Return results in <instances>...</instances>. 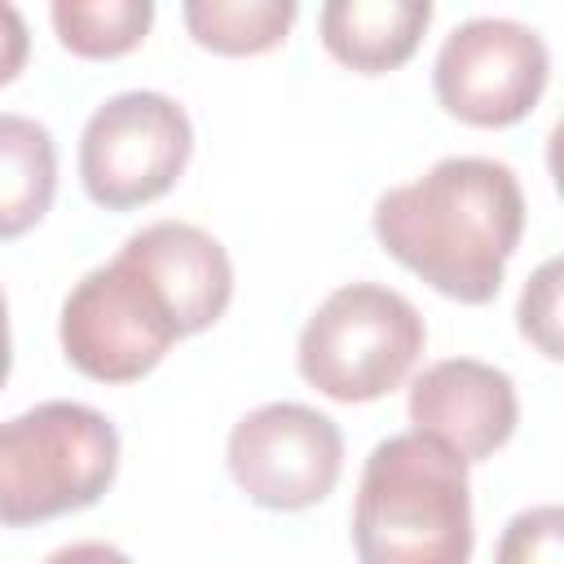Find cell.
I'll return each mask as SVG.
<instances>
[{"label": "cell", "mask_w": 564, "mask_h": 564, "mask_svg": "<svg viewBox=\"0 0 564 564\" xmlns=\"http://www.w3.org/2000/svg\"><path fill=\"white\" fill-rule=\"evenodd\" d=\"M379 247L458 304H489L524 234V194L507 163L454 154L379 194Z\"/></svg>", "instance_id": "1"}, {"label": "cell", "mask_w": 564, "mask_h": 564, "mask_svg": "<svg viewBox=\"0 0 564 564\" xmlns=\"http://www.w3.org/2000/svg\"><path fill=\"white\" fill-rule=\"evenodd\" d=\"M467 463L423 432L379 441L352 502L361 564H467L471 560Z\"/></svg>", "instance_id": "2"}, {"label": "cell", "mask_w": 564, "mask_h": 564, "mask_svg": "<svg viewBox=\"0 0 564 564\" xmlns=\"http://www.w3.org/2000/svg\"><path fill=\"white\" fill-rule=\"evenodd\" d=\"M119 471L115 423L84 401H40L0 423V524L26 529L93 507Z\"/></svg>", "instance_id": "3"}, {"label": "cell", "mask_w": 564, "mask_h": 564, "mask_svg": "<svg viewBox=\"0 0 564 564\" xmlns=\"http://www.w3.org/2000/svg\"><path fill=\"white\" fill-rule=\"evenodd\" d=\"M427 326L419 308L379 282H348L330 291L300 330V375L330 401H379L419 361Z\"/></svg>", "instance_id": "4"}, {"label": "cell", "mask_w": 564, "mask_h": 564, "mask_svg": "<svg viewBox=\"0 0 564 564\" xmlns=\"http://www.w3.org/2000/svg\"><path fill=\"white\" fill-rule=\"evenodd\" d=\"M194 128L181 101L154 88L115 93L101 101L79 137V176L97 207L132 212L163 198L185 172Z\"/></svg>", "instance_id": "5"}, {"label": "cell", "mask_w": 564, "mask_h": 564, "mask_svg": "<svg viewBox=\"0 0 564 564\" xmlns=\"http://www.w3.org/2000/svg\"><path fill=\"white\" fill-rule=\"evenodd\" d=\"M57 335L66 361L97 383H132L150 375L181 339L163 295L128 256L97 264L70 286Z\"/></svg>", "instance_id": "6"}, {"label": "cell", "mask_w": 564, "mask_h": 564, "mask_svg": "<svg viewBox=\"0 0 564 564\" xmlns=\"http://www.w3.org/2000/svg\"><path fill=\"white\" fill-rule=\"evenodd\" d=\"M551 75L546 40L511 18H471L454 26L436 53V101L471 128L520 123Z\"/></svg>", "instance_id": "7"}, {"label": "cell", "mask_w": 564, "mask_h": 564, "mask_svg": "<svg viewBox=\"0 0 564 564\" xmlns=\"http://www.w3.org/2000/svg\"><path fill=\"white\" fill-rule=\"evenodd\" d=\"M225 463L256 507L304 511L335 489L344 471V432L313 405L269 401L234 423Z\"/></svg>", "instance_id": "8"}, {"label": "cell", "mask_w": 564, "mask_h": 564, "mask_svg": "<svg viewBox=\"0 0 564 564\" xmlns=\"http://www.w3.org/2000/svg\"><path fill=\"white\" fill-rule=\"evenodd\" d=\"M520 401L507 370L476 357L432 361L410 383V423L414 432L441 441L463 463H480L502 449L516 432Z\"/></svg>", "instance_id": "9"}, {"label": "cell", "mask_w": 564, "mask_h": 564, "mask_svg": "<svg viewBox=\"0 0 564 564\" xmlns=\"http://www.w3.org/2000/svg\"><path fill=\"white\" fill-rule=\"evenodd\" d=\"M119 256H128L163 295L181 339L216 326L234 300V264L225 247L189 220H154L137 229Z\"/></svg>", "instance_id": "10"}, {"label": "cell", "mask_w": 564, "mask_h": 564, "mask_svg": "<svg viewBox=\"0 0 564 564\" xmlns=\"http://www.w3.org/2000/svg\"><path fill=\"white\" fill-rule=\"evenodd\" d=\"M427 22V0H330L317 13L326 53L361 75H383L410 62Z\"/></svg>", "instance_id": "11"}, {"label": "cell", "mask_w": 564, "mask_h": 564, "mask_svg": "<svg viewBox=\"0 0 564 564\" xmlns=\"http://www.w3.org/2000/svg\"><path fill=\"white\" fill-rule=\"evenodd\" d=\"M57 194L53 132L26 115H0V242L44 220Z\"/></svg>", "instance_id": "12"}, {"label": "cell", "mask_w": 564, "mask_h": 564, "mask_svg": "<svg viewBox=\"0 0 564 564\" xmlns=\"http://www.w3.org/2000/svg\"><path fill=\"white\" fill-rule=\"evenodd\" d=\"M295 13H300L295 0H189L181 9L189 35L225 57H251L278 48Z\"/></svg>", "instance_id": "13"}, {"label": "cell", "mask_w": 564, "mask_h": 564, "mask_svg": "<svg viewBox=\"0 0 564 564\" xmlns=\"http://www.w3.org/2000/svg\"><path fill=\"white\" fill-rule=\"evenodd\" d=\"M48 18L62 48H70L75 57L106 62V57L132 53L145 40L154 22V4L150 0H57Z\"/></svg>", "instance_id": "14"}, {"label": "cell", "mask_w": 564, "mask_h": 564, "mask_svg": "<svg viewBox=\"0 0 564 564\" xmlns=\"http://www.w3.org/2000/svg\"><path fill=\"white\" fill-rule=\"evenodd\" d=\"M494 564H564V511L555 502L516 511L498 538Z\"/></svg>", "instance_id": "15"}, {"label": "cell", "mask_w": 564, "mask_h": 564, "mask_svg": "<svg viewBox=\"0 0 564 564\" xmlns=\"http://www.w3.org/2000/svg\"><path fill=\"white\" fill-rule=\"evenodd\" d=\"M520 335L542 348V357L560 361V260L538 264V273L520 291Z\"/></svg>", "instance_id": "16"}, {"label": "cell", "mask_w": 564, "mask_h": 564, "mask_svg": "<svg viewBox=\"0 0 564 564\" xmlns=\"http://www.w3.org/2000/svg\"><path fill=\"white\" fill-rule=\"evenodd\" d=\"M26 53H31V35H26V22L13 4L0 0V84L18 79V70L26 66Z\"/></svg>", "instance_id": "17"}, {"label": "cell", "mask_w": 564, "mask_h": 564, "mask_svg": "<svg viewBox=\"0 0 564 564\" xmlns=\"http://www.w3.org/2000/svg\"><path fill=\"white\" fill-rule=\"evenodd\" d=\"M44 564H132V560L110 542H70V546L53 551Z\"/></svg>", "instance_id": "18"}, {"label": "cell", "mask_w": 564, "mask_h": 564, "mask_svg": "<svg viewBox=\"0 0 564 564\" xmlns=\"http://www.w3.org/2000/svg\"><path fill=\"white\" fill-rule=\"evenodd\" d=\"M9 366H13V344H9V304H4V291H0V388L9 379Z\"/></svg>", "instance_id": "19"}]
</instances>
